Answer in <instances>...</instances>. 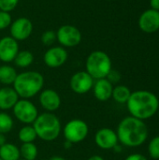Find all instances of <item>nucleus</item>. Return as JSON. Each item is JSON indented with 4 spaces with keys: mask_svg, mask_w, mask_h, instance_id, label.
Instances as JSON below:
<instances>
[{
    "mask_svg": "<svg viewBox=\"0 0 159 160\" xmlns=\"http://www.w3.org/2000/svg\"><path fill=\"white\" fill-rule=\"evenodd\" d=\"M116 134L119 142L130 148L142 146L148 138V127L144 121L133 116L125 117L118 125Z\"/></svg>",
    "mask_w": 159,
    "mask_h": 160,
    "instance_id": "nucleus-1",
    "label": "nucleus"
},
{
    "mask_svg": "<svg viewBox=\"0 0 159 160\" xmlns=\"http://www.w3.org/2000/svg\"><path fill=\"white\" fill-rule=\"evenodd\" d=\"M127 107L130 116L144 121L152 118L157 112L159 99L150 91L138 90L131 93L127 102Z\"/></svg>",
    "mask_w": 159,
    "mask_h": 160,
    "instance_id": "nucleus-2",
    "label": "nucleus"
},
{
    "mask_svg": "<svg viewBox=\"0 0 159 160\" xmlns=\"http://www.w3.org/2000/svg\"><path fill=\"white\" fill-rule=\"evenodd\" d=\"M44 86V77L35 70H28L19 73L12 84L20 98L31 99L39 94Z\"/></svg>",
    "mask_w": 159,
    "mask_h": 160,
    "instance_id": "nucleus-3",
    "label": "nucleus"
},
{
    "mask_svg": "<svg viewBox=\"0 0 159 160\" xmlns=\"http://www.w3.org/2000/svg\"><path fill=\"white\" fill-rule=\"evenodd\" d=\"M33 127L37 138L44 142L55 141L62 132L60 119L53 112H45L38 114L33 123Z\"/></svg>",
    "mask_w": 159,
    "mask_h": 160,
    "instance_id": "nucleus-4",
    "label": "nucleus"
},
{
    "mask_svg": "<svg viewBox=\"0 0 159 160\" xmlns=\"http://www.w3.org/2000/svg\"><path fill=\"white\" fill-rule=\"evenodd\" d=\"M86 72L94 79L99 80L106 78L112 68L110 56L103 51L92 52L85 62Z\"/></svg>",
    "mask_w": 159,
    "mask_h": 160,
    "instance_id": "nucleus-5",
    "label": "nucleus"
},
{
    "mask_svg": "<svg viewBox=\"0 0 159 160\" xmlns=\"http://www.w3.org/2000/svg\"><path fill=\"white\" fill-rule=\"evenodd\" d=\"M65 141L72 144L83 142L89 134L87 123L82 119H72L68 121L62 129Z\"/></svg>",
    "mask_w": 159,
    "mask_h": 160,
    "instance_id": "nucleus-6",
    "label": "nucleus"
},
{
    "mask_svg": "<svg viewBox=\"0 0 159 160\" xmlns=\"http://www.w3.org/2000/svg\"><path fill=\"white\" fill-rule=\"evenodd\" d=\"M12 112L15 118L23 125H33L38 116L37 106L30 99L20 98L12 108Z\"/></svg>",
    "mask_w": 159,
    "mask_h": 160,
    "instance_id": "nucleus-7",
    "label": "nucleus"
},
{
    "mask_svg": "<svg viewBox=\"0 0 159 160\" xmlns=\"http://www.w3.org/2000/svg\"><path fill=\"white\" fill-rule=\"evenodd\" d=\"M56 40L64 48H73L82 41V33L74 25L65 24L58 28L56 32Z\"/></svg>",
    "mask_w": 159,
    "mask_h": 160,
    "instance_id": "nucleus-8",
    "label": "nucleus"
},
{
    "mask_svg": "<svg viewBox=\"0 0 159 160\" xmlns=\"http://www.w3.org/2000/svg\"><path fill=\"white\" fill-rule=\"evenodd\" d=\"M95 80L86 71H78L74 73L69 81L71 90L78 95H84L93 88Z\"/></svg>",
    "mask_w": 159,
    "mask_h": 160,
    "instance_id": "nucleus-9",
    "label": "nucleus"
},
{
    "mask_svg": "<svg viewBox=\"0 0 159 160\" xmlns=\"http://www.w3.org/2000/svg\"><path fill=\"white\" fill-rule=\"evenodd\" d=\"M10 37L17 41L27 39L33 32L32 22L25 17H20L15 21H12L10 26Z\"/></svg>",
    "mask_w": 159,
    "mask_h": 160,
    "instance_id": "nucleus-10",
    "label": "nucleus"
},
{
    "mask_svg": "<svg viewBox=\"0 0 159 160\" xmlns=\"http://www.w3.org/2000/svg\"><path fill=\"white\" fill-rule=\"evenodd\" d=\"M95 143L102 150H112L119 143L116 131L110 128H99L95 134Z\"/></svg>",
    "mask_w": 159,
    "mask_h": 160,
    "instance_id": "nucleus-11",
    "label": "nucleus"
},
{
    "mask_svg": "<svg viewBox=\"0 0 159 160\" xmlns=\"http://www.w3.org/2000/svg\"><path fill=\"white\" fill-rule=\"evenodd\" d=\"M68 53L62 46H54L50 48L43 56L45 65L51 68H57L62 67L67 60Z\"/></svg>",
    "mask_w": 159,
    "mask_h": 160,
    "instance_id": "nucleus-12",
    "label": "nucleus"
},
{
    "mask_svg": "<svg viewBox=\"0 0 159 160\" xmlns=\"http://www.w3.org/2000/svg\"><path fill=\"white\" fill-rule=\"evenodd\" d=\"M38 101L41 108L48 112H56L62 103L60 95L53 89H44L39 93Z\"/></svg>",
    "mask_w": 159,
    "mask_h": 160,
    "instance_id": "nucleus-13",
    "label": "nucleus"
},
{
    "mask_svg": "<svg viewBox=\"0 0 159 160\" xmlns=\"http://www.w3.org/2000/svg\"><path fill=\"white\" fill-rule=\"evenodd\" d=\"M140 29L145 33H155L159 30V11L153 8L143 11L139 18Z\"/></svg>",
    "mask_w": 159,
    "mask_h": 160,
    "instance_id": "nucleus-14",
    "label": "nucleus"
},
{
    "mask_svg": "<svg viewBox=\"0 0 159 160\" xmlns=\"http://www.w3.org/2000/svg\"><path fill=\"white\" fill-rule=\"evenodd\" d=\"M18 41L11 37L0 38V61L4 63L13 62L19 52Z\"/></svg>",
    "mask_w": 159,
    "mask_h": 160,
    "instance_id": "nucleus-15",
    "label": "nucleus"
},
{
    "mask_svg": "<svg viewBox=\"0 0 159 160\" xmlns=\"http://www.w3.org/2000/svg\"><path fill=\"white\" fill-rule=\"evenodd\" d=\"M92 90L95 98L98 101L105 102L108 101L110 98H112L113 84H112L106 78L95 80Z\"/></svg>",
    "mask_w": 159,
    "mask_h": 160,
    "instance_id": "nucleus-16",
    "label": "nucleus"
},
{
    "mask_svg": "<svg viewBox=\"0 0 159 160\" xmlns=\"http://www.w3.org/2000/svg\"><path fill=\"white\" fill-rule=\"evenodd\" d=\"M19 99L20 98L13 87L4 86L0 88V110L2 112L12 110Z\"/></svg>",
    "mask_w": 159,
    "mask_h": 160,
    "instance_id": "nucleus-17",
    "label": "nucleus"
},
{
    "mask_svg": "<svg viewBox=\"0 0 159 160\" xmlns=\"http://www.w3.org/2000/svg\"><path fill=\"white\" fill-rule=\"evenodd\" d=\"M18 73L16 69L9 65L0 66V83L5 86L12 85Z\"/></svg>",
    "mask_w": 159,
    "mask_h": 160,
    "instance_id": "nucleus-18",
    "label": "nucleus"
},
{
    "mask_svg": "<svg viewBox=\"0 0 159 160\" xmlns=\"http://www.w3.org/2000/svg\"><path fill=\"white\" fill-rule=\"evenodd\" d=\"M0 158L3 160H19L21 158L20 149L13 143L6 142L0 147Z\"/></svg>",
    "mask_w": 159,
    "mask_h": 160,
    "instance_id": "nucleus-19",
    "label": "nucleus"
},
{
    "mask_svg": "<svg viewBox=\"0 0 159 160\" xmlns=\"http://www.w3.org/2000/svg\"><path fill=\"white\" fill-rule=\"evenodd\" d=\"M16 67L20 68H26L30 67L34 62V55L28 50L19 51L16 57L13 60Z\"/></svg>",
    "mask_w": 159,
    "mask_h": 160,
    "instance_id": "nucleus-20",
    "label": "nucleus"
},
{
    "mask_svg": "<svg viewBox=\"0 0 159 160\" xmlns=\"http://www.w3.org/2000/svg\"><path fill=\"white\" fill-rule=\"evenodd\" d=\"M131 91L130 89L126 86V85H116L115 87H113L112 90V98H113V100L119 104H127L128 98H130L131 95Z\"/></svg>",
    "mask_w": 159,
    "mask_h": 160,
    "instance_id": "nucleus-21",
    "label": "nucleus"
},
{
    "mask_svg": "<svg viewBox=\"0 0 159 160\" xmlns=\"http://www.w3.org/2000/svg\"><path fill=\"white\" fill-rule=\"evenodd\" d=\"M18 138L22 143L34 142L37 136L33 125H24L18 132Z\"/></svg>",
    "mask_w": 159,
    "mask_h": 160,
    "instance_id": "nucleus-22",
    "label": "nucleus"
},
{
    "mask_svg": "<svg viewBox=\"0 0 159 160\" xmlns=\"http://www.w3.org/2000/svg\"><path fill=\"white\" fill-rule=\"evenodd\" d=\"M20 149L21 158L24 160H36L38 155V149L34 142L22 143Z\"/></svg>",
    "mask_w": 159,
    "mask_h": 160,
    "instance_id": "nucleus-23",
    "label": "nucleus"
},
{
    "mask_svg": "<svg viewBox=\"0 0 159 160\" xmlns=\"http://www.w3.org/2000/svg\"><path fill=\"white\" fill-rule=\"evenodd\" d=\"M14 127V121L12 117L6 112H0V133H9Z\"/></svg>",
    "mask_w": 159,
    "mask_h": 160,
    "instance_id": "nucleus-24",
    "label": "nucleus"
},
{
    "mask_svg": "<svg viewBox=\"0 0 159 160\" xmlns=\"http://www.w3.org/2000/svg\"><path fill=\"white\" fill-rule=\"evenodd\" d=\"M148 153L151 158L159 159V136L153 138L148 144Z\"/></svg>",
    "mask_w": 159,
    "mask_h": 160,
    "instance_id": "nucleus-25",
    "label": "nucleus"
},
{
    "mask_svg": "<svg viewBox=\"0 0 159 160\" xmlns=\"http://www.w3.org/2000/svg\"><path fill=\"white\" fill-rule=\"evenodd\" d=\"M56 41V32L52 30L45 31L41 35V42L45 46H51Z\"/></svg>",
    "mask_w": 159,
    "mask_h": 160,
    "instance_id": "nucleus-26",
    "label": "nucleus"
},
{
    "mask_svg": "<svg viewBox=\"0 0 159 160\" xmlns=\"http://www.w3.org/2000/svg\"><path fill=\"white\" fill-rule=\"evenodd\" d=\"M12 22V18L9 12L0 10V30H4L10 26Z\"/></svg>",
    "mask_w": 159,
    "mask_h": 160,
    "instance_id": "nucleus-27",
    "label": "nucleus"
},
{
    "mask_svg": "<svg viewBox=\"0 0 159 160\" xmlns=\"http://www.w3.org/2000/svg\"><path fill=\"white\" fill-rule=\"evenodd\" d=\"M19 0H0V10L10 12L17 7Z\"/></svg>",
    "mask_w": 159,
    "mask_h": 160,
    "instance_id": "nucleus-28",
    "label": "nucleus"
},
{
    "mask_svg": "<svg viewBox=\"0 0 159 160\" xmlns=\"http://www.w3.org/2000/svg\"><path fill=\"white\" fill-rule=\"evenodd\" d=\"M121 78H122V75L121 73L116 70V69H111V71L108 73L106 79L112 83V84H115V83H118L120 81H121Z\"/></svg>",
    "mask_w": 159,
    "mask_h": 160,
    "instance_id": "nucleus-29",
    "label": "nucleus"
},
{
    "mask_svg": "<svg viewBox=\"0 0 159 160\" xmlns=\"http://www.w3.org/2000/svg\"><path fill=\"white\" fill-rule=\"evenodd\" d=\"M125 160H148L146 158V157H144L142 154H132L129 155L128 157H127V158Z\"/></svg>",
    "mask_w": 159,
    "mask_h": 160,
    "instance_id": "nucleus-30",
    "label": "nucleus"
},
{
    "mask_svg": "<svg viewBox=\"0 0 159 160\" xmlns=\"http://www.w3.org/2000/svg\"><path fill=\"white\" fill-rule=\"evenodd\" d=\"M151 8L159 11V0H150Z\"/></svg>",
    "mask_w": 159,
    "mask_h": 160,
    "instance_id": "nucleus-31",
    "label": "nucleus"
},
{
    "mask_svg": "<svg viewBox=\"0 0 159 160\" xmlns=\"http://www.w3.org/2000/svg\"><path fill=\"white\" fill-rule=\"evenodd\" d=\"M6 142H7V139H6L5 134L0 133V147H1L2 145H4Z\"/></svg>",
    "mask_w": 159,
    "mask_h": 160,
    "instance_id": "nucleus-32",
    "label": "nucleus"
},
{
    "mask_svg": "<svg viewBox=\"0 0 159 160\" xmlns=\"http://www.w3.org/2000/svg\"><path fill=\"white\" fill-rule=\"evenodd\" d=\"M87 160H104V158L101 157V156H98V155H94L92 157H90Z\"/></svg>",
    "mask_w": 159,
    "mask_h": 160,
    "instance_id": "nucleus-33",
    "label": "nucleus"
},
{
    "mask_svg": "<svg viewBox=\"0 0 159 160\" xmlns=\"http://www.w3.org/2000/svg\"><path fill=\"white\" fill-rule=\"evenodd\" d=\"M113 151H115L116 153H121V151H122V144L120 145L119 143L117 144V145H115L114 146V148L112 149Z\"/></svg>",
    "mask_w": 159,
    "mask_h": 160,
    "instance_id": "nucleus-34",
    "label": "nucleus"
},
{
    "mask_svg": "<svg viewBox=\"0 0 159 160\" xmlns=\"http://www.w3.org/2000/svg\"><path fill=\"white\" fill-rule=\"evenodd\" d=\"M49 160H67L65 158L61 157V156H52V158H50Z\"/></svg>",
    "mask_w": 159,
    "mask_h": 160,
    "instance_id": "nucleus-35",
    "label": "nucleus"
},
{
    "mask_svg": "<svg viewBox=\"0 0 159 160\" xmlns=\"http://www.w3.org/2000/svg\"><path fill=\"white\" fill-rule=\"evenodd\" d=\"M65 148L66 149H69V148H71L72 147V143H70L69 142H67V141H65Z\"/></svg>",
    "mask_w": 159,
    "mask_h": 160,
    "instance_id": "nucleus-36",
    "label": "nucleus"
},
{
    "mask_svg": "<svg viewBox=\"0 0 159 160\" xmlns=\"http://www.w3.org/2000/svg\"><path fill=\"white\" fill-rule=\"evenodd\" d=\"M157 112H158V116H159V108H158V111H157Z\"/></svg>",
    "mask_w": 159,
    "mask_h": 160,
    "instance_id": "nucleus-37",
    "label": "nucleus"
},
{
    "mask_svg": "<svg viewBox=\"0 0 159 160\" xmlns=\"http://www.w3.org/2000/svg\"><path fill=\"white\" fill-rule=\"evenodd\" d=\"M19 160H24V159H22V158H20V159Z\"/></svg>",
    "mask_w": 159,
    "mask_h": 160,
    "instance_id": "nucleus-38",
    "label": "nucleus"
},
{
    "mask_svg": "<svg viewBox=\"0 0 159 160\" xmlns=\"http://www.w3.org/2000/svg\"><path fill=\"white\" fill-rule=\"evenodd\" d=\"M0 160H3V159H1V158H0Z\"/></svg>",
    "mask_w": 159,
    "mask_h": 160,
    "instance_id": "nucleus-39",
    "label": "nucleus"
}]
</instances>
